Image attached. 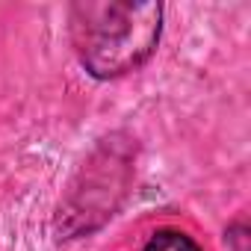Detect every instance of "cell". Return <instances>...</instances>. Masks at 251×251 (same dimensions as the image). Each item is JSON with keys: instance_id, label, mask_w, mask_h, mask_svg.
<instances>
[{"instance_id": "3957f363", "label": "cell", "mask_w": 251, "mask_h": 251, "mask_svg": "<svg viewBox=\"0 0 251 251\" xmlns=\"http://www.w3.org/2000/svg\"><path fill=\"white\" fill-rule=\"evenodd\" d=\"M142 251H204V248L177 227H160L145 239Z\"/></svg>"}, {"instance_id": "6da1fadb", "label": "cell", "mask_w": 251, "mask_h": 251, "mask_svg": "<svg viewBox=\"0 0 251 251\" xmlns=\"http://www.w3.org/2000/svg\"><path fill=\"white\" fill-rule=\"evenodd\" d=\"M163 3L77 0L68 6V42L92 80H118L151 62L163 39Z\"/></svg>"}, {"instance_id": "7a4b0ae2", "label": "cell", "mask_w": 251, "mask_h": 251, "mask_svg": "<svg viewBox=\"0 0 251 251\" xmlns=\"http://www.w3.org/2000/svg\"><path fill=\"white\" fill-rule=\"evenodd\" d=\"M136 151V139L124 130L106 133L95 142L56 204L53 233L59 242L92 236L118 213L133 186Z\"/></svg>"}, {"instance_id": "277c9868", "label": "cell", "mask_w": 251, "mask_h": 251, "mask_svg": "<svg viewBox=\"0 0 251 251\" xmlns=\"http://www.w3.org/2000/svg\"><path fill=\"white\" fill-rule=\"evenodd\" d=\"M225 242L230 251H251V227L245 216H236L233 222H227L225 227Z\"/></svg>"}]
</instances>
